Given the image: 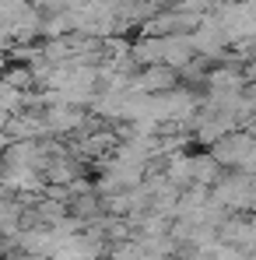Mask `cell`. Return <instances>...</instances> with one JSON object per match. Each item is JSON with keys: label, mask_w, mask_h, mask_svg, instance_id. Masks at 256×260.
<instances>
[{"label": "cell", "mask_w": 256, "mask_h": 260, "mask_svg": "<svg viewBox=\"0 0 256 260\" xmlns=\"http://www.w3.org/2000/svg\"><path fill=\"white\" fill-rule=\"evenodd\" d=\"M253 148H256L253 134H228V137H221V141L214 144L211 155L221 162V166H235V169H242L246 158L253 155Z\"/></svg>", "instance_id": "6da1fadb"}, {"label": "cell", "mask_w": 256, "mask_h": 260, "mask_svg": "<svg viewBox=\"0 0 256 260\" xmlns=\"http://www.w3.org/2000/svg\"><path fill=\"white\" fill-rule=\"evenodd\" d=\"M175 67H169V63H155V67H148L144 74H137L133 81H130V88L133 91H144V95H165V91H172L175 88Z\"/></svg>", "instance_id": "7a4b0ae2"}, {"label": "cell", "mask_w": 256, "mask_h": 260, "mask_svg": "<svg viewBox=\"0 0 256 260\" xmlns=\"http://www.w3.org/2000/svg\"><path fill=\"white\" fill-rule=\"evenodd\" d=\"M46 123H49V134H67V130H81L85 127V113L78 106H63V102H53L46 106Z\"/></svg>", "instance_id": "3957f363"}, {"label": "cell", "mask_w": 256, "mask_h": 260, "mask_svg": "<svg viewBox=\"0 0 256 260\" xmlns=\"http://www.w3.org/2000/svg\"><path fill=\"white\" fill-rule=\"evenodd\" d=\"M193 183L197 186H217L221 183V162L214 158L211 151L193 155Z\"/></svg>", "instance_id": "277c9868"}, {"label": "cell", "mask_w": 256, "mask_h": 260, "mask_svg": "<svg viewBox=\"0 0 256 260\" xmlns=\"http://www.w3.org/2000/svg\"><path fill=\"white\" fill-rule=\"evenodd\" d=\"M165 176H169V179L175 183V186H179V190L193 186V155H182V151H175V155H169V166H165Z\"/></svg>", "instance_id": "5b68a950"}, {"label": "cell", "mask_w": 256, "mask_h": 260, "mask_svg": "<svg viewBox=\"0 0 256 260\" xmlns=\"http://www.w3.org/2000/svg\"><path fill=\"white\" fill-rule=\"evenodd\" d=\"M133 60L151 63V67L162 63V60H165V43H151V39H148V43H137L133 46Z\"/></svg>", "instance_id": "8992f818"}, {"label": "cell", "mask_w": 256, "mask_h": 260, "mask_svg": "<svg viewBox=\"0 0 256 260\" xmlns=\"http://www.w3.org/2000/svg\"><path fill=\"white\" fill-rule=\"evenodd\" d=\"M116 148V137L105 130V134H95V137H88L78 144V155H98V151H113Z\"/></svg>", "instance_id": "52a82bcc"}, {"label": "cell", "mask_w": 256, "mask_h": 260, "mask_svg": "<svg viewBox=\"0 0 256 260\" xmlns=\"http://www.w3.org/2000/svg\"><path fill=\"white\" fill-rule=\"evenodd\" d=\"M190 53H193V46H186V43H165V63L169 67H182L190 60Z\"/></svg>", "instance_id": "ba28073f"}, {"label": "cell", "mask_w": 256, "mask_h": 260, "mask_svg": "<svg viewBox=\"0 0 256 260\" xmlns=\"http://www.w3.org/2000/svg\"><path fill=\"white\" fill-rule=\"evenodd\" d=\"M4 85L7 88H28L32 85V71H28V67H25V71H21V67H14V71H7V78H4Z\"/></svg>", "instance_id": "9c48e42d"}, {"label": "cell", "mask_w": 256, "mask_h": 260, "mask_svg": "<svg viewBox=\"0 0 256 260\" xmlns=\"http://www.w3.org/2000/svg\"><path fill=\"white\" fill-rule=\"evenodd\" d=\"M0 134H4V130H0Z\"/></svg>", "instance_id": "30bf717a"}]
</instances>
